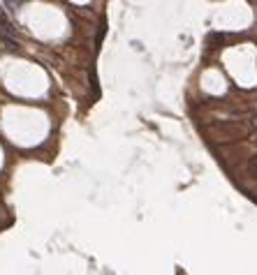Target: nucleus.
<instances>
[{"instance_id":"f257e3e1","label":"nucleus","mask_w":257,"mask_h":275,"mask_svg":"<svg viewBox=\"0 0 257 275\" xmlns=\"http://www.w3.org/2000/svg\"><path fill=\"white\" fill-rule=\"evenodd\" d=\"M0 31H2V32H7V35H12V37L16 35V28L12 26V21H9L7 12L2 9V5H0Z\"/></svg>"},{"instance_id":"7ed1b4c3","label":"nucleus","mask_w":257,"mask_h":275,"mask_svg":"<svg viewBox=\"0 0 257 275\" xmlns=\"http://www.w3.org/2000/svg\"><path fill=\"white\" fill-rule=\"evenodd\" d=\"M253 127L257 130V116H253Z\"/></svg>"},{"instance_id":"f03ea898","label":"nucleus","mask_w":257,"mask_h":275,"mask_svg":"<svg viewBox=\"0 0 257 275\" xmlns=\"http://www.w3.org/2000/svg\"><path fill=\"white\" fill-rule=\"evenodd\" d=\"M248 169H250V174H253V176H257V155H253V157H250Z\"/></svg>"}]
</instances>
